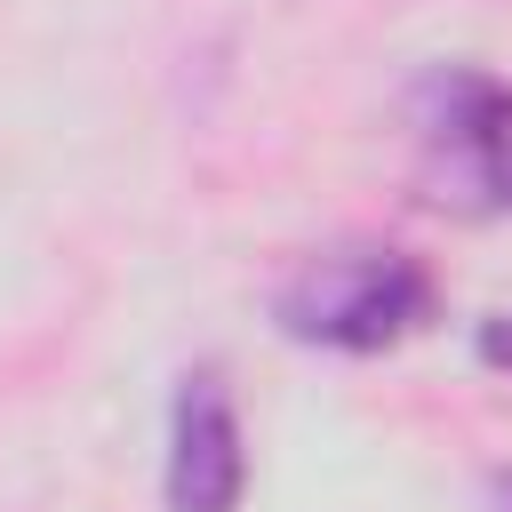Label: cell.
Wrapping results in <instances>:
<instances>
[{"instance_id":"6da1fadb","label":"cell","mask_w":512,"mask_h":512,"mask_svg":"<svg viewBox=\"0 0 512 512\" xmlns=\"http://www.w3.org/2000/svg\"><path fill=\"white\" fill-rule=\"evenodd\" d=\"M440 304V280L416 248L392 240H336L296 256V272L272 288V320L296 344L320 352H392L408 344Z\"/></svg>"},{"instance_id":"7a4b0ae2","label":"cell","mask_w":512,"mask_h":512,"mask_svg":"<svg viewBox=\"0 0 512 512\" xmlns=\"http://www.w3.org/2000/svg\"><path fill=\"white\" fill-rule=\"evenodd\" d=\"M416 192L448 216H512V80L488 64H432L408 96Z\"/></svg>"},{"instance_id":"3957f363","label":"cell","mask_w":512,"mask_h":512,"mask_svg":"<svg viewBox=\"0 0 512 512\" xmlns=\"http://www.w3.org/2000/svg\"><path fill=\"white\" fill-rule=\"evenodd\" d=\"M248 488V440H240V408L224 368H184L176 400H168V464H160V496L168 512H240Z\"/></svg>"},{"instance_id":"277c9868","label":"cell","mask_w":512,"mask_h":512,"mask_svg":"<svg viewBox=\"0 0 512 512\" xmlns=\"http://www.w3.org/2000/svg\"><path fill=\"white\" fill-rule=\"evenodd\" d=\"M472 352H480L488 368H512V312H488L480 336H472Z\"/></svg>"},{"instance_id":"5b68a950","label":"cell","mask_w":512,"mask_h":512,"mask_svg":"<svg viewBox=\"0 0 512 512\" xmlns=\"http://www.w3.org/2000/svg\"><path fill=\"white\" fill-rule=\"evenodd\" d=\"M488 512H512V472H488Z\"/></svg>"}]
</instances>
